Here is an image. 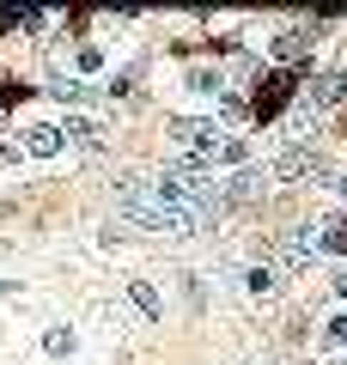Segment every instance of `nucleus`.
I'll return each mask as SVG.
<instances>
[{"label":"nucleus","instance_id":"1","mask_svg":"<svg viewBox=\"0 0 347 365\" xmlns=\"http://www.w3.org/2000/svg\"><path fill=\"white\" fill-rule=\"evenodd\" d=\"M171 140H177V153H189L195 165H201V158H213L219 128H213L207 116H171Z\"/></svg>","mask_w":347,"mask_h":365},{"label":"nucleus","instance_id":"2","mask_svg":"<svg viewBox=\"0 0 347 365\" xmlns=\"http://www.w3.org/2000/svg\"><path fill=\"white\" fill-rule=\"evenodd\" d=\"M268 177L274 182H305V177H329V165H323L317 146H286V153L268 165Z\"/></svg>","mask_w":347,"mask_h":365},{"label":"nucleus","instance_id":"3","mask_svg":"<svg viewBox=\"0 0 347 365\" xmlns=\"http://www.w3.org/2000/svg\"><path fill=\"white\" fill-rule=\"evenodd\" d=\"M293 98V73H262L256 79V98H250V116H281V104Z\"/></svg>","mask_w":347,"mask_h":365},{"label":"nucleus","instance_id":"4","mask_svg":"<svg viewBox=\"0 0 347 365\" xmlns=\"http://www.w3.org/2000/svg\"><path fill=\"white\" fill-rule=\"evenodd\" d=\"M311 256H317V237H311V225H293V232L281 237V262H286V268H311Z\"/></svg>","mask_w":347,"mask_h":365},{"label":"nucleus","instance_id":"5","mask_svg":"<svg viewBox=\"0 0 347 365\" xmlns=\"http://www.w3.org/2000/svg\"><path fill=\"white\" fill-rule=\"evenodd\" d=\"M305 55H311V31H305V25H293V31H281V37H274V61H281V67L305 61Z\"/></svg>","mask_w":347,"mask_h":365},{"label":"nucleus","instance_id":"6","mask_svg":"<svg viewBox=\"0 0 347 365\" xmlns=\"http://www.w3.org/2000/svg\"><path fill=\"white\" fill-rule=\"evenodd\" d=\"M25 153H31V158H55V153H61V128H55V122L25 128Z\"/></svg>","mask_w":347,"mask_h":365},{"label":"nucleus","instance_id":"7","mask_svg":"<svg viewBox=\"0 0 347 365\" xmlns=\"http://www.w3.org/2000/svg\"><path fill=\"white\" fill-rule=\"evenodd\" d=\"M129 299H134V311H141L146 323H159V317H165V299H159L153 280H129Z\"/></svg>","mask_w":347,"mask_h":365},{"label":"nucleus","instance_id":"8","mask_svg":"<svg viewBox=\"0 0 347 365\" xmlns=\"http://www.w3.org/2000/svg\"><path fill=\"white\" fill-rule=\"evenodd\" d=\"M305 98H311V110H329V104H341V98H347V91H341V73H317Z\"/></svg>","mask_w":347,"mask_h":365},{"label":"nucleus","instance_id":"9","mask_svg":"<svg viewBox=\"0 0 347 365\" xmlns=\"http://www.w3.org/2000/svg\"><path fill=\"white\" fill-rule=\"evenodd\" d=\"M268 182H274L268 170H238V177H231V201H256Z\"/></svg>","mask_w":347,"mask_h":365},{"label":"nucleus","instance_id":"10","mask_svg":"<svg viewBox=\"0 0 347 365\" xmlns=\"http://www.w3.org/2000/svg\"><path fill=\"white\" fill-rule=\"evenodd\" d=\"M311 237H317V250H329V256H341V250H347V225H341V220L311 225Z\"/></svg>","mask_w":347,"mask_h":365},{"label":"nucleus","instance_id":"11","mask_svg":"<svg viewBox=\"0 0 347 365\" xmlns=\"http://www.w3.org/2000/svg\"><path fill=\"white\" fill-rule=\"evenodd\" d=\"M244 292H250V299H268V292H274V268H268V262L244 268Z\"/></svg>","mask_w":347,"mask_h":365},{"label":"nucleus","instance_id":"12","mask_svg":"<svg viewBox=\"0 0 347 365\" xmlns=\"http://www.w3.org/2000/svg\"><path fill=\"white\" fill-rule=\"evenodd\" d=\"M67 140H79V146H91V153H98V146H104V128H98V122H86V116H74V122H67Z\"/></svg>","mask_w":347,"mask_h":365},{"label":"nucleus","instance_id":"13","mask_svg":"<svg viewBox=\"0 0 347 365\" xmlns=\"http://www.w3.org/2000/svg\"><path fill=\"white\" fill-rule=\"evenodd\" d=\"M219 86H226V79H219L213 67H189V91H201V98H219Z\"/></svg>","mask_w":347,"mask_h":365},{"label":"nucleus","instance_id":"14","mask_svg":"<svg viewBox=\"0 0 347 365\" xmlns=\"http://www.w3.org/2000/svg\"><path fill=\"white\" fill-rule=\"evenodd\" d=\"M213 158H219V165H244V158H250V146H244V140H231V134H226V140L213 146ZM213 158H207V165H213Z\"/></svg>","mask_w":347,"mask_h":365},{"label":"nucleus","instance_id":"15","mask_svg":"<svg viewBox=\"0 0 347 365\" xmlns=\"http://www.w3.org/2000/svg\"><path fill=\"white\" fill-rule=\"evenodd\" d=\"M43 353H55V359L74 353V329H49V335H43Z\"/></svg>","mask_w":347,"mask_h":365},{"label":"nucleus","instance_id":"16","mask_svg":"<svg viewBox=\"0 0 347 365\" xmlns=\"http://www.w3.org/2000/svg\"><path fill=\"white\" fill-rule=\"evenodd\" d=\"M55 98H67V104H91V86H79V79H61V86H55Z\"/></svg>","mask_w":347,"mask_h":365},{"label":"nucleus","instance_id":"17","mask_svg":"<svg viewBox=\"0 0 347 365\" xmlns=\"http://www.w3.org/2000/svg\"><path fill=\"white\" fill-rule=\"evenodd\" d=\"M104 91H110V98H122V104H134V98H141V91H134V79H129V73H116V79H110V86H104Z\"/></svg>","mask_w":347,"mask_h":365},{"label":"nucleus","instance_id":"18","mask_svg":"<svg viewBox=\"0 0 347 365\" xmlns=\"http://www.w3.org/2000/svg\"><path fill=\"white\" fill-rule=\"evenodd\" d=\"M323 341H329V347H347V311H341V317H335V323H329V329H323Z\"/></svg>","mask_w":347,"mask_h":365},{"label":"nucleus","instance_id":"19","mask_svg":"<svg viewBox=\"0 0 347 365\" xmlns=\"http://www.w3.org/2000/svg\"><path fill=\"white\" fill-rule=\"evenodd\" d=\"M13 98H25V86H19L13 73H0V104H13Z\"/></svg>","mask_w":347,"mask_h":365},{"label":"nucleus","instance_id":"20","mask_svg":"<svg viewBox=\"0 0 347 365\" xmlns=\"http://www.w3.org/2000/svg\"><path fill=\"white\" fill-rule=\"evenodd\" d=\"M19 153H25V146H13V140H0V170H13V165H19Z\"/></svg>","mask_w":347,"mask_h":365},{"label":"nucleus","instance_id":"21","mask_svg":"<svg viewBox=\"0 0 347 365\" xmlns=\"http://www.w3.org/2000/svg\"><path fill=\"white\" fill-rule=\"evenodd\" d=\"M335 292H341V299H347V268H341V274H335Z\"/></svg>","mask_w":347,"mask_h":365},{"label":"nucleus","instance_id":"22","mask_svg":"<svg viewBox=\"0 0 347 365\" xmlns=\"http://www.w3.org/2000/svg\"><path fill=\"white\" fill-rule=\"evenodd\" d=\"M329 182H335V189H341V201H347V177H329Z\"/></svg>","mask_w":347,"mask_h":365},{"label":"nucleus","instance_id":"23","mask_svg":"<svg viewBox=\"0 0 347 365\" xmlns=\"http://www.w3.org/2000/svg\"><path fill=\"white\" fill-rule=\"evenodd\" d=\"M341 365H347V359H341Z\"/></svg>","mask_w":347,"mask_h":365}]
</instances>
